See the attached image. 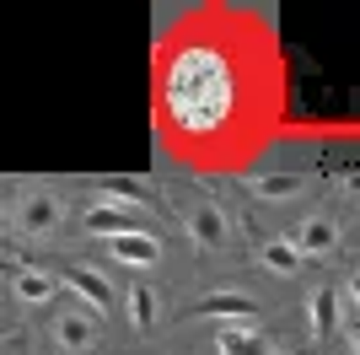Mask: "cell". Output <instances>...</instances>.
Here are the masks:
<instances>
[{"label": "cell", "mask_w": 360, "mask_h": 355, "mask_svg": "<svg viewBox=\"0 0 360 355\" xmlns=\"http://www.w3.org/2000/svg\"><path fill=\"white\" fill-rule=\"evenodd\" d=\"M97 340H103V318H97V312L60 307V318H54V344H60L65 355H91Z\"/></svg>", "instance_id": "1"}, {"label": "cell", "mask_w": 360, "mask_h": 355, "mask_svg": "<svg viewBox=\"0 0 360 355\" xmlns=\"http://www.w3.org/2000/svg\"><path fill=\"white\" fill-rule=\"evenodd\" d=\"M183 226H188V237H194L205 253L226 248V237H231V221L221 216L215 199H188V205H183Z\"/></svg>", "instance_id": "2"}, {"label": "cell", "mask_w": 360, "mask_h": 355, "mask_svg": "<svg viewBox=\"0 0 360 355\" xmlns=\"http://www.w3.org/2000/svg\"><path fill=\"white\" fill-rule=\"evenodd\" d=\"M188 318H215V323H258V318H264V307H258L253 296H242V291H215V296H199L194 307H188Z\"/></svg>", "instance_id": "3"}, {"label": "cell", "mask_w": 360, "mask_h": 355, "mask_svg": "<svg viewBox=\"0 0 360 355\" xmlns=\"http://www.w3.org/2000/svg\"><path fill=\"white\" fill-rule=\"evenodd\" d=\"M65 221V205L60 199H54V194H22V210H16V226H22V232L27 237H49L54 232V226Z\"/></svg>", "instance_id": "4"}, {"label": "cell", "mask_w": 360, "mask_h": 355, "mask_svg": "<svg viewBox=\"0 0 360 355\" xmlns=\"http://www.w3.org/2000/svg\"><path fill=\"white\" fill-rule=\"evenodd\" d=\"M60 280L70 285V291L81 296V301H91V312H97V318H103V312L113 307V285H108L103 275H97V269H86V264H60Z\"/></svg>", "instance_id": "5"}, {"label": "cell", "mask_w": 360, "mask_h": 355, "mask_svg": "<svg viewBox=\"0 0 360 355\" xmlns=\"http://www.w3.org/2000/svg\"><path fill=\"white\" fill-rule=\"evenodd\" d=\"M290 248H296L301 259H328V253L339 248V226H333L328 216H307V221L296 226V237H290Z\"/></svg>", "instance_id": "6"}, {"label": "cell", "mask_w": 360, "mask_h": 355, "mask_svg": "<svg viewBox=\"0 0 360 355\" xmlns=\"http://www.w3.org/2000/svg\"><path fill=\"white\" fill-rule=\"evenodd\" d=\"M86 232L113 242V237H150V226H140L135 216H129V210H119V205H91V210H86Z\"/></svg>", "instance_id": "7"}, {"label": "cell", "mask_w": 360, "mask_h": 355, "mask_svg": "<svg viewBox=\"0 0 360 355\" xmlns=\"http://www.w3.org/2000/svg\"><path fill=\"white\" fill-rule=\"evenodd\" d=\"M108 253H113L119 264H129V269H150V264H162V237L156 232L150 237H113Z\"/></svg>", "instance_id": "8"}, {"label": "cell", "mask_w": 360, "mask_h": 355, "mask_svg": "<svg viewBox=\"0 0 360 355\" xmlns=\"http://www.w3.org/2000/svg\"><path fill=\"white\" fill-rule=\"evenodd\" d=\"M97 189H103V194H113L119 205H146V210H162V216H172V210H167L162 199L150 194V183H135V178H103ZM172 221H178V216H172Z\"/></svg>", "instance_id": "9"}, {"label": "cell", "mask_w": 360, "mask_h": 355, "mask_svg": "<svg viewBox=\"0 0 360 355\" xmlns=\"http://www.w3.org/2000/svg\"><path fill=\"white\" fill-rule=\"evenodd\" d=\"M215 350L221 355H264V340L248 323H221L215 328Z\"/></svg>", "instance_id": "10"}, {"label": "cell", "mask_w": 360, "mask_h": 355, "mask_svg": "<svg viewBox=\"0 0 360 355\" xmlns=\"http://www.w3.org/2000/svg\"><path fill=\"white\" fill-rule=\"evenodd\" d=\"M248 189H253L258 199H296V194L307 189V178L301 173H258Z\"/></svg>", "instance_id": "11"}, {"label": "cell", "mask_w": 360, "mask_h": 355, "mask_svg": "<svg viewBox=\"0 0 360 355\" xmlns=\"http://www.w3.org/2000/svg\"><path fill=\"white\" fill-rule=\"evenodd\" d=\"M258 259H264V264H269L274 275H296V269H301V253L290 248L285 237H264V248H258Z\"/></svg>", "instance_id": "12"}, {"label": "cell", "mask_w": 360, "mask_h": 355, "mask_svg": "<svg viewBox=\"0 0 360 355\" xmlns=\"http://www.w3.org/2000/svg\"><path fill=\"white\" fill-rule=\"evenodd\" d=\"M54 291H60V285H54L49 269H22V275H16V296H22V301H54Z\"/></svg>", "instance_id": "13"}, {"label": "cell", "mask_w": 360, "mask_h": 355, "mask_svg": "<svg viewBox=\"0 0 360 355\" xmlns=\"http://www.w3.org/2000/svg\"><path fill=\"white\" fill-rule=\"evenodd\" d=\"M129 318H135L140 334L156 328V291H150V285H129Z\"/></svg>", "instance_id": "14"}, {"label": "cell", "mask_w": 360, "mask_h": 355, "mask_svg": "<svg viewBox=\"0 0 360 355\" xmlns=\"http://www.w3.org/2000/svg\"><path fill=\"white\" fill-rule=\"evenodd\" d=\"M307 312H312V334H333L339 328V296L333 291H317Z\"/></svg>", "instance_id": "15"}, {"label": "cell", "mask_w": 360, "mask_h": 355, "mask_svg": "<svg viewBox=\"0 0 360 355\" xmlns=\"http://www.w3.org/2000/svg\"><path fill=\"white\" fill-rule=\"evenodd\" d=\"M349 301H355V307H360V269H355V275H349Z\"/></svg>", "instance_id": "16"}, {"label": "cell", "mask_w": 360, "mask_h": 355, "mask_svg": "<svg viewBox=\"0 0 360 355\" xmlns=\"http://www.w3.org/2000/svg\"><path fill=\"white\" fill-rule=\"evenodd\" d=\"M345 328H349V340H355V350H360V318H349Z\"/></svg>", "instance_id": "17"}, {"label": "cell", "mask_w": 360, "mask_h": 355, "mask_svg": "<svg viewBox=\"0 0 360 355\" xmlns=\"http://www.w3.org/2000/svg\"><path fill=\"white\" fill-rule=\"evenodd\" d=\"M0 221H6V210H0Z\"/></svg>", "instance_id": "18"}]
</instances>
